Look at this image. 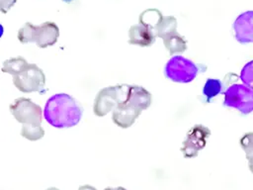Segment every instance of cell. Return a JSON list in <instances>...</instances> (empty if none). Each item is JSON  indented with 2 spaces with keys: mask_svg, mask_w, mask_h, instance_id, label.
I'll list each match as a JSON object with an SVG mask.
<instances>
[{
  "mask_svg": "<svg viewBox=\"0 0 253 190\" xmlns=\"http://www.w3.org/2000/svg\"><path fill=\"white\" fill-rule=\"evenodd\" d=\"M223 106L234 108L241 115H248L253 111V89L245 84L234 83L223 91Z\"/></svg>",
  "mask_w": 253,
  "mask_h": 190,
  "instance_id": "obj_5",
  "label": "cell"
},
{
  "mask_svg": "<svg viewBox=\"0 0 253 190\" xmlns=\"http://www.w3.org/2000/svg\"><path fill=\"white\" fill-rule=\"evenodd\" d=\"M125 87L126 84H120L101 89L94 100V114L98 117H104L114 111L125 92Z\"/></svg>",
  "mask_w": 253,
  "mask_h": 190,
  "instance_id": "obj_8",
  "label": "cell"
},
{
  "mask_svg": "<svg viewBox=\"0 0 253 190\" xmlns=\"http://www.w3.org/2000/svg\"><path fill=\"white\" fill-rule=\"evenodd\" d=\"M83 114L82 107L68 94L59 93L47 99L43 116L48 124L62 129L76 126Z\"/></svg>",
  "mask_w": 253,
  "mask_h": 190,
  "instance_id": "obj_3",
  "label": "cell"
},
{
  "mask_svg": "<svg viewBox=\"0 0 253 190\" xmlns=\"http://www.w3.org/2000/svg\"><path fill=\"white\" fill-rule=\"evenodd\" d=\"M21 136L29 141H38L44 136L42 126H24L21 130Z\"/></svg>",
  "mask_w": 253,
  "mask_h": 190,
  "instance_id": "obj_14",
  "label": "cell"
},
{
  "mask_svg": "<svg viewBox=\"0 0 253 190\" xmlns=\"http://www.w3.org/2000/svg\"><path fill=\"white\" fill-rule=\"evenodd\" d=\"M45 190H59L58 188H55V187H49V188H47V189H45Z\"/></svg>",
  "mask_w": 253,
  "mask_h": 190,
  "instance_id": "obj_19",
  "label": "cell"
},
{
  "mask_svg": "<svg viewBox=\"0 0 253 190\" xmlns=\"http://www.w3.org/2000/svg\"><path fill=\"white\" fill-rule=\"evenodd\" d=\"M162 40L170 55L184 52L187 49V42L184 37L177 33V30L168 33L162 38Z\"/></svg>",
  "mask_w": 253,
  "mask_h": 190,
  "instance_id": "obj_12",
  "label": "cell"
},
{
  "mask_svg": "<svg viewBox=\"0 0 253 190\" xmlns=\"http://www.w3.org/2000/svg\"><path fill=\"white\" fill-rule=\"evenodd\" d=\"M199 71V67L192 60L181 55L171 57L164 67L165 76L171 81L178 83L193 81Z\"/></svg>",
  "mask_w": 253,
  "mask_h": 190,
  "instance_id": "obj_6",
  "label": "cell"
},
{
  "mask_svg": "<svg viewBox=\"0 0 253 190\" xmlns=\"http://www.w3.org/2000/svg\"><path fill=\"white\" fill-rule=\"evenodd\" d=\"M128 43L139 47H149L155 41L153 31L144 25L131 26L128 33Z\"/></svg>",
  "mask_w": 253,
  "mask_h": 190,
  "instance_id": "obj_11",
  "label": "cell"
},
{
  "mask_svg": "<svg viewBox=\"0 0 253 190\" xmlns=\"http://www.w3.org/2000/svg\"><path fill=\"white\" fill-rule=\"evenodd\" d=\"M104 190H126V188L122 187V186H119V187H116V188H112V187H107L105 188Z\"/></svg>",
  "mask_w": 253,
  "mask_h": 190,
  "instance_id": "obj_18",
  "label": "cell"
},
{
  "mask_svg": "<svg viewBox=\"0 0 253 190\" xmlns=\"http://www.w3.org/2000/svg\"><path fill=\"white\" fill-rule=\"evenodd\" d=\"M9 109L14 118L24 126L42 125V108L29 98H17Z\"/></svg>",
  "mask_w": 253,
  "mask_h": 190,
  "instance_id": "obj_7",
  "label": "cell"
},
{
  "mask_svg": "<svg viewBox=\"0 0 253 190\" xmlns=\"http://www.w3.org/2000/svg\"><path fill=\"white\" fill-rule=\"evenodd\" d=\"M152 102L151 93L138 85L126 84L125 92L113 111L114 123L122 129L132 126L140 113L147 109Z\"/></svg>",
  "mask_w": 253,
  "mask_h": 190,
  "instance_id": "obj_1",
  "label": "cell"
},
{
  "mask_svg": "<svg viewBox=\"0 0 253 190\" xmlns=\"http://www.w3.org/2000/svg\"><path fill=\"white\" fill-rule=\"evenodd\" d=\"M223 83L216 78H209L203 88V96L206 103H210L218 94L223 93Z\"/></svg>",
  "mask_w": 253,
  "mask_h": 190,
  "instance_id": "obj_13",
  "label": "cell"
},
{
  "mask_svg": "<svg viewBox=\"0 0 253 190\" xmlns=\"http://www.w3.org/2000/svg\"><path fill=\"white\" fill-rule=\"evenodd\" d=\"M211 131L203 125H195L186 135L181 151L186 158H192L198 155L199 151L206 145Z\"/></svg>",
  "mask_w": 253,
  "mask_h": 190,
  "instance_id": "obj_9",
  "label": "cell"
},
{
  "mask_svg": "<svg viewBox=\"0 0 253 190\" xmlns=\"http://www.w3.org/2000/svg\"><path fill=\"white\" fill-rule=\"evenodd\" d=\"M242 147L247 153V157L251 160H253V133H248L243 136V138L240 141ZM250 168L253 171V162L250 163Z\"/></svg>",
  "mask_w": 253,
  "mask_h": 190,
  "instance_id": "obj_16",
  "label": "cell"
},
{
  "mask_svg": "<svg viewBox=\"0 0 253 190\" xmlns=\"http://www.w3.org/2000/svg\"><path fill=\"white\" fill-rule=\"evenodd\" d=\"M240 79L245 85L253 89V60L248 61L242 67L240 72Z\"/></svg>",
  "mask_w": 253,
  "mask_h": 190,
  "instance_id": "obj_15",
  "label": "cell"
},
{
  "mask_svg": "<svg viewBox=\"0 0 253 190\" xmlns=\"http://www.w3.org/2000/svg\"><path fill=\"white\" fill-rule=\"evenodd\" d=\"M233 32L238 43H253V11L243 12L235 19Z\"/></svg>",
  "mask_w": 253,
  "mask_h": 190,
  "instance_id": "obj_10",
  "label": "cell"
},
{
  "mask_svg": "<svg viewBox=\"0 0 253 190\" xmlns=\"http://www.w3.org/2000/svg\"><path fill=\"white\" fill-rule=\"evenodd\" d=\"M2 71L13 75V84L24 93L43 92L45 76L43 71L35 63H28L22 57H13L5 60Z\"/></svg>",
  "mask_w": 253,
  "mask_h": 190,
  "instance_id": "obj_2",
  "label": "cell"
},
{
  "mask_svg": "<svg viewBox=\"0 0 253 190\" xmlns=\"http://www.w3.org/2000/svg\"><path fill=\"white\" fill-rule=\"evenodd\" d=\"M58 37V27L52 22H45L41 26L26 23L18 32V40L22 44L36 43L42 48L54 45Z\"/></svg>",
  "mask_w": 253,
  "mask_h": 190,
  "instance_id": "obj_4",
  "label": "cell"
},
{
  "mask_svg": "<svg viewBox=\"0 0 253 190\" xmlns=\"http://www.w3.org/2000/svg\"><path fill=\"white\" fill-rule=\"evenodd\" d=\"M78 190H97V189L91 185H82L78 188Z\"/></svg>",
  "mask_w": 253,
  "mask_h": 190,
  "instance_id": "obj_17",
  "label": "cell"
}]
</instances>
